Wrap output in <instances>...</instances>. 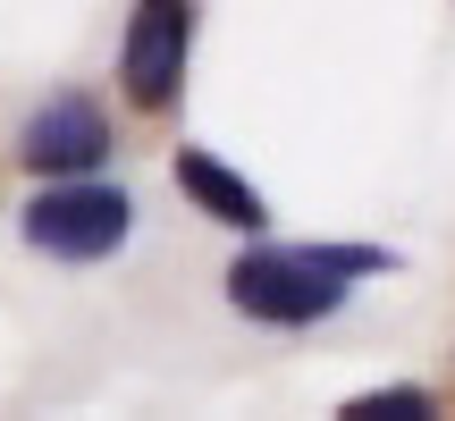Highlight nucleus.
<instances>
[{"instance_id": "obj_4", "label": "nucleus", "mask_w": 455, "mask_h": 421, "mask_svg": "<svg viewBox=\"0 0 455 421\" xmlns=\"http://www.w3.org/2000/svg\"><path fill=\"white\" fill-rule=\"evenodd\" d=\"M101 152H110V118L84 93H51L43 110L17 127V161H26L34 178H84Z\"/></svg>"}, {"instance_id": "obj_1", "label": "nucleus", "mask_w": 455, "mask_h": 421, "mask_svg": "<svg viewBox=\"0 0 455 421\" xmlns=\"http://www.w3.org/2000/svg\"><path fill=\"white\" fill-rule=\"evenodd\" d=\"M371 270H396L388 244H253L228 270V304L244 321H270V329H312Z\"/></svg>"}, {"instance_id": "obj_2", "label": "nucleus", "mask_w": 455, "mask_h": 421, "mask_svg": "<svg viewBox=\"0 0 455 421\" xmlns=\"http://www.w3.org/2000/svg\"><path fill=\"white\" fill-rule=\"evenodd\" d=\"M26 244L34 253H51V261H110L118 244H127V227H135V203L118 195V186H101V178H60V186H43V195L26 203Z\"/></svg>"}, {"instance_id": "obj_6", "label": "nucleus", "mask_w": 455, "mask_h": 421, "mask_svg": "<svg viewBox=\"0 0 455 421\" xmlns=\"http://www.w3.org/2000/svg\"><path fill=\"white\" fill-rule=\"evenodd\" d=\"M422 413H430V388H379L346 405V421H422Z\"/></svg>"}, {"instance_id": "obj_3", "label": "nucleus", "mask_w": 455, "mask_h": 421, "mask_svg": "<svg viewBox=\"0 0 455 421\" xmlns=\"http://www.w3.org/2000/svg\"><path fill=\"white\" fill-rule=\"evenodd\" d=\"M186 51H195V0H135L127 43H118V84L135 110H169L186 84Z\"/></svg>"}, {"instance_id": "obj_5", "label": "nucleus", "mask_w": 455, "mask_h": 421, "mask_svg": "<svg viewBox=\"0 0 455 421\" xmlns=\"http://www.w3.org/2000/svg\"><path fill=\"white\" fill-rule=\"evenodd\" d=\"M178 186H186V203H195L203 219H220V227H261V219H270L261 186H244L236 169L212 161V152H178Z\"/></svg>"}]
</instances>
